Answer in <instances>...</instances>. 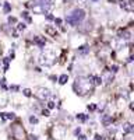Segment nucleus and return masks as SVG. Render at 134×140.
<instances>
[{
  "instance_id": "obj_1",
  "label": "nucleus",
  "mask_w": 134,
  "mask_h": 140,
  "mask_svg": "<svg viewBox=\"0 0 134 140\" xmlns=\"http://www.w3.org/2000/svg\"><path fill=\"white\" fill-rule=\"evenodd\" d=\"M94 87H95V84L92 83L91 77L80 76V77H77L76 81H74V91L78 95L91 94L92 91H94Z\"/></svg>"
},
{
  "instance_id": "obj_2",
  "label": "nucleus",
  "mask_w": 134,
  "mask_h": 140,
  "mask_svg": "<svg viewBox=\"0 0 134 140\" xmlns=\"http://www.w3.org/2000/svg\"><path fill=\"white\" fill-rule=\"evenodd\" d=\"M85 13L84 10H81V8H76V10H73L70 14L66 17V21L68 24H71V25H77L80 21H81L82 18H84Z\"/></svg>"
},
{
  "instance_id": "obj_3",
  "label": "nucleus",
  "mask_w": 134,
  "mask_h": 140,
  "mask_svg": "<svg viewBox=\"0 0 134 140\" xmlns=\"http://www.w3.org/2000/svg\"><path fill=\"white\" fill-rule=\"evenodd\" d=\"M11 135L16 140H27V133L20 122H16V123L11 125Z\"/></svg>"
},
{
  "instance_id": "obj_4",
  "label": "nucleus",
  "mask_w": 134,
  "mask_h": 140,
  "mask_svg": "<svg viewBox=\"0 0 134 140\" xmlns=\"http://www.w3.org/2000/svg\"><path fill=\"white\" fill-rule=\"evenodd\" d=\"M56 62V56L53 52H50V50H46L45 53H42L39 58V63L43 64V66H52L53 63Z\"/></svg>"
},
{
  "instance_id": "obj_5",
  "label": "nucleus",
  "mask_w": 134,
  "mask_h": 140,
  "mask_svg": "<svg viewBox=\"0 0 134 140\" xmlns=\"http://www.w3.org/2000/svg\"><path fill=\"white\" fill-rule=\"evenodd\" d=\"M34 95L38 98V100L45 101V100H47V98L50 97V93H49V90L45 88V87H36L34 90Z\"/></svg>"
},
{
  "instance_id": "obj_6",
  "label": "nucleus",
  "mask_w": 134,
  "mask_h": 140,
  "mask_svg": "<svg viewBox=\"0 0 134 140\" xmlns=\"http://www.w3.org/2000/svg\"><path fill=\"white\" fill-rule=\"evenodd\" d=\"M121 7H123L124 10H127V11H133V8H134L133 0H127V2H123V3H121Z\"/></svg>"
},
{
  "instance_id": "obj_7",
  "label": "nucleus",
  "mask_w": 134,
  "mask_h": 140,
  "mask_svg": "<svg viewBox=\"0 0 134 140\" xmlns=\"http://www.w3.org/2000/svg\"><path fill=\"white\" fill-rule=\"evenodd\" d=\"M45 32H46L47 35H50V37H53V38L57 37V32H56V29L52 28V27H45Z\"/></svg>"
},
{
  "instance_id": "obj_8",
  "label": "nucleus",
  "mask_w": 134,
  "mask_h": 140,
  "mask_svg": "<svg viewBox=\"0 0 134 140\" xmlns=\"http://www.w3.org/2000/svg\"><path fill=\"white\" fill-rule=\"evenodd\" d=\"M102 123H103V126H109V125L112 123V116H109V115H103L102 116Z\"/></svg>"
},
{
  "instance_id": "obj_9",
  "label": "nucleus",
  "mask_w": 134,
  "mask_h": 140,
  "mask_svg": "<svg viewBox=\"0 0 134 140\" xmlns=\"http://www.w3.org/2000/svg\"><path fill=\"white\" fill-rule=\"evenodd\" d=\"M133 129H134V127H133L131 123H124V125H123V130H124L126 133H131Z\"/></svg>"
},
{
  "instance_id": "obj_10",
  "label": "nucleus",
  "mask_w": 134,
  "mask_h": 140,
  "mask_svg": "<svg viewBox=\"0 0 134 140\" xmlns=\"http://www.w3.org/2000/svg\"><path fill=\"white\" fill-rule=\"evenodd\" d=\"M112 80H113L112 71H106V73H105V81H106V83H111Z\"/></svg>"
},
{
  "instance_id": "obj_11",
  "label": "nucleus",
  "mask_w": 134,
  "mask_h": 140,
  "mask_svg": "<svg viewBox=\"0 0 134 140\" xmlns=\"http://www.w3.org/2000/svg\"><path fill=\"white\" fill-rule=\"evenodd\" d=\"M2 118L4 119V121H7V119H11V121H13V119L16 118V115L14 114H2Z\"/></svg>"
},
{
  "instance_id": "obj_12",
  "label": "nucleus",
  "mask_w": 134,
  "mask_h": 140,
  "mask_svg": "<svg viewBox=\"0 0 134 140\" xmlns=\"http://www.w3.org/2000/svg\"><path fill=\"white\" fill-rule=\"evenodd\" d=\"M67 80H68V76H67V74H62L60 79H59V83H60V84H66Z\"/></svg>"
},
{
  "instance_id": "obj_13",
  "label": "nucleus",
  "mask_w": 134,
  "mask_h": 140,
  "mask_svg": "<svg viewBox=\"0 0 134 140\" xmlns=\"http://www.w3.org/2000/svg\"><path fill=\"white\" fill-rule=\"evenodd\" d=\"M35 44L36 45H39V46H45V39H42V38H38V37H35Z\"/></svg>"
},
{
  "instance_id": "obj_14",
  "label": "nucleus",
  "mask_w": 134,
  "mask_h": 140,
  "mask_svg": "<svg viewBox=\"0 0 134 140\" xmlns=\"http://www.w3.org/2000/svg\"><path fill=\"white\" fill-rule=\"evenodd\" d=\"M85 27H80V31H82V32H85V31H88V29H91L92 27H91V23H87V24H84Z\"/></svg>"
},
{
  "instance_id": "obj_15",
  "label": "nucleus",
  "mask_w": 134,
  "mask_h": 140,
  "mask_svg": "<svg viewBox=\"0 0 134 140\" xmlns=\"http://www.w3.org/2000/svg\"><path fill=\"white\" fill-rule=\"evenodd\" d=\"M77 119H80V121H81V122H85V121H87V116H85V115L84 114H80V115H77Z\"/></svg>"
},
{
  "instance_id": "obj_16",
  "label": "nucleus",
  "mask_w": 134,
  "mask_h": 140,
  "mask_svg": "<svg viewBox=\"0 0 134 140\" xmlns=\"http://www.w3.org/2000/svg\"><path fill=\"white\" fill-rule=\"evenodd\" d=\"M88 50H89V48H88V46H81V49H80L78 52H80V53H82V55H84V53H87Z\"/></svg>"
},
{
  "instance_id": "obj_17",
  "label": "nucleus",
  "mask_w": 134,
  "mask_h": 140,
  "mask_svg": "<svg viewBox=\"0 0 134 140\" xmlns=\"http://www.w3.org/2000/svg\"><path fill=\"white\" fill-rule=\"evenodd\" d=\"M22 93H24V95H25V97H31V90H28V88H25Z\"/></svg>"
},
{
  "instance_id": "obj_18",
  "label": "nucleus",
  "mask_w": 134,
  "mask_h": 140,
  "mask_svg": "<svg viewBox=\"0 0 134 140\" xmlns=\"http://www.w3.org/2000/svg\"><path fill=\"white\" fill-rule=\"evenodd\" d=\"M29 122H31V123H38V118L36 116H31L29 118Z\"/></svg>"
},
{
  "instance_id": "obj_19",
  "label": "nucleus",
  "mask_w": 134,
  "mask_h": 140,
  "mask_svg": "<svg viewBox=\"0 0 134 140\" xmlns=\"http://www.w3.org/2000/svg\"><path fill=\"white\" fill-rule=\"evenodd\" d=\"M95 139H96V140H105V139H103V136H101V135H96V136H95Z\"/></svg>"
},
{
  "instance_id": "obj_20",
  "label": "nucleus",
  "mask_w": 134,
  "mask_h": 140,
  "mask_svg": "<svg viewBox=\"0 0 134 140\" xmlns=\"http://www.w3.org/2000/svg\"><path fill=\"white\" fill-rule=\"evenodd\" d=\"M4 11L7 13V11H10V4H6L4 6Z\"/></svg>"
},
{
  "instance_id": "obj_21",
  "label": "nucleus",
  "mask_w": 134,
  "mask_h": 140,
  "mask_svg": "<svg viewBox=\"0 0 134 140\" xmlns=\"http://www.w3.org/2000/svg\"><path fill=\"white\" fill-rule=\"evenodd\" d=\"M25 28V25H24V24H18V29H24Z\"/></svg>"
},
{
  "instance_id": "obj_22",
  "label": "nucleus",
  "mask_w": 134,
  "mask_h": 140,
  "mask_svg": "<svg viewBox=\"0 0 134 140\" xmlns=\"http://www.w3.org/2000/svg\"><path fill=\"white\" fill-rule=\"evenodd\" d=\"M53 106H55V104H53V102H49V109H52Z\"/></svg>"
},
{
  "instance_id": "obj_23",
  "label": "nucleus",
  "mask_w": 134,
  "mask_h": 140,
  "mask_svg": "<svg viewBox=\"0 0 134 140\" xmlns=\"http://www.w3.org/2000/svg\"><path fill=\"white\" fill-rule=\"evenodd\" d=\"M78 137H80V140H85V136H84V135H81V136H78Z\"/></svg>"
},
{
  "instance_id": "obj_24",
  "label": "nucleus",
  "mask_w": 134,
  "mask_h": 140,
  "mask_svg": "<svg viewBox=\"0 0 134 140\" xmlns=\"http://www.w3.org/2000/svg\"><path fill=\"white\" fill-rule=\"evenodd\" d=\"M31 137H32L31 140H38V139H36V136H31Z\"/></svg>"
},
{
  "instance_id": "obj_25",
  "label": "nucleus",
  "mask_w": 134,
  "mask_h": 140,
  "mask_svg": "<svg viewBox=\"0 0 134 140\" xmlns=\"http://www.w3.org/2000/svg\"><path fill=\"white\" fill-rule=\"evenodd\" d=\"M0 55H2V44H0Z\"/></svg>"
},
{
  "instance_id": "obj_26",
  "label": "nucleus",
  "mask_w": 134,
  "mask_h": 140,
  "mask_svg": "<svg viewBox=\"0 0 134 140\" xmlns=\"http://www.w3.org/2000/svg\"><path fill=\"white\" fill-rule=\"evenodd\" d=\"M111 2H120V0H111Z\"/></svg>"
},
{
  "instance_id": "obj_27",
  "label": "nucleus",
  "mask_w": 134,
  "mask_h": 140,
  "mask_svg": "<svg viewBox=\"0 0 134 140\" xmlns=\"http://www.w3.org/2000/svg\"><path fill=\"white\" fill-rule=\"evenodd\" d=\"M66 2H70V0H66Z\"/></svg>"
},
{
  "instance_id": "obj_28",
  "label": "nucleus",
  "mask_w": 134,
  "mask_h": 140,
  "mask_svg": "<svg viewBox=\"0 0 134 140\" xmlns=\"http://www.w3.org/2000/svg\"><path fill=\"white\" fill-rule=\"evenodd\" d=\"M94 2H98V0H94Z\"/></svg>"
}]
</instances>
